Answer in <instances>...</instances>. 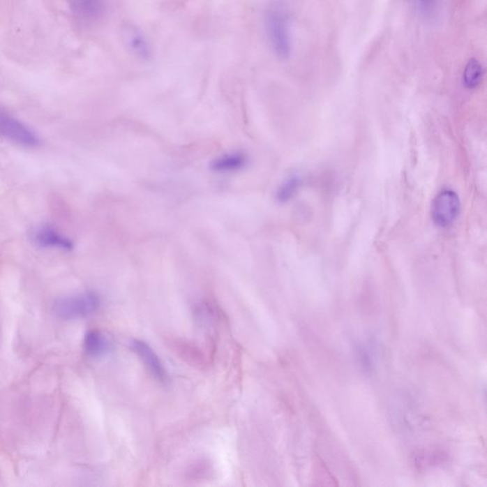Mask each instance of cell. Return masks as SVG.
Segmentation results:
<instances>
[{
	"label": "cell",
	"instance_id": "obj_4",
	"mask_svg": "<svg viewBox=\"0 0 487 487\" xmlns=\"http://www.w3.org/2000/svg\"><path fill=\"white\" fill-rule=\"evenodd\" d=\"M460 203L459 196L453 190L440 193L432 203V219L437 226L449 227L459 216Z\"/></svg>",
	"mask_w": 487,
	"mask_h": 487
},
{
	"label": "cell",
	"instance_id": "obj_1",
	"mask_svg": "<svg viewBox=\"0 0 487 487\" xmlns=\"http://www.w3.org/2000/svg\"><path fill=\"white\" fill-rule=\"evenodd\" d=\"M264 27L275 56L281 60L289 59L292 50V28L289 10L282 2L269 5L264 14Z\"/></svg>",
	"mask_w": 487,
	"mask_h": 487
},
{
	"label": "cell",
	"instance_id": "obj_5",
	"mask_svg": "<svg viewBox=\"0 0 487 487\" xmlns=\"http://www.w3.org/2000/svg\"><path fill=\"white\" fill-rule=\"evenodd\" d=\"M31 239L36 247L40 248L69 251L73 248V244L70 238L65 237L56 227L49 225L36 227L31 232Z\"/></svg>",
	"mask_w": 487,
	"mask_h": 487
},
{
	"label": "cell",
	"instance_id": "obj_6",
	"mask_svg": "<svg viewBox=\"0 0 487 487\" xmlns=\"http://www.w3.org/2000/svg\"><path fill=\"white\" fill-rule=\"evenodd\" d=\"M73 17L83 24H94L106 14V0H70Z\"/></svg>",
	"mask_w": 487,
	"mask_h": 487
},
{
	"label": "cell",
	"instance_id": "obj_13",
	"mask_svg": "<svg viewBox=\"0 0 487 487\" xmlns=\"http://www.w3.org/2000/svg\"><path fill=\"white\" fill-rule=\"evenodd\" d=\"M411 4L421 17L431 18L438 13L440 0H411Z\"/></svg>",
	"mask_w": 487,
	"mask_h": 487
},
{
	"label": "cell",
	"instance_id": "obj_2",
	"mask_svg": "<svg viewBox=\"0 0 487 487\" xmlns=\"http://www.w3.org/2000/svg\"><path fill=\"white\" fill-rule=\"evenodd\" d=\"M100 306L99 296L94 292H83L60 298L54 305V313L62 319L84 318L96 313Z\"/></svg>",
	"mask_w": 487,
	"mask_h": 487
},
{
	"label": "cell",
	"instance_id": "obj_9",
	"mask_svg": "<svg viewBox=\"0 0 487 487\" xmlns=\"http://www.w3.org/2000/svg\"><path fill=\"white\" fill-rule=\"evenodd\" d=\"M109 340L98 331H91L84 338V350L91 357H101L109 352Z\"/></svg>",
	"mask_w": 487,
	"mask_h": 487
},
{
	"label": "cell",
	"instance_id": "obj_11",
	"mask_svg": "<svg viewBox=\"0 0 487 487\" xmlns=\"http://www.w3.org/2000/svg\"><path fill=\"white\" fill-rule=\"evenodd\" d=\"M484 77V68L477 59H470L463 70V85L467 89L477 88Z\"/></svg>",
	"mask_w": 487,
	"mask_h": 487
},
{
	"label": "cell",
	"instance_id": "obj_7",
	"mask_svg": "<svg viewBox=\"0 0 487 487\" xmlns=\"http://www.w3.org/2000/svg\"><path fill=\"white\" fill-rule=\"evenodd\" d=\"M130 347H132L133 352L140 356L154 378L160 382L167 381V375L163 364L161 363L160 359L158 358L150 345H147L145 342L140 341V340H133L130 343Z\"/></svg>",
	"mask_w": 487,
	"mask_h": 487
},
{
	"label": "cell",
	"instance_id": "obj_8",
	"mask_svg": "<svg viewBox=\"0 0 487 487\" xmlns=\"http://www.w3.org/2000/svg\"><path fill=\"white\" fill-rule=\"evenodd\" d=\"M248 163V157L241 151L225 153L223 156L216 157L211 164V169L213 172L224 174L239 171Z\"/></svg>",
	"mask_w": 487,
	"mask_h": 487
},
{
	"label": "cell",
	"instance_id": "obj_10",
	"mask_svg": "<svg viewBox=\"0 0 487 487\" xmlns=\"http://www.w3.org/2000/svg\"><path fill=\"white\" fill-rule=\"evenodd\" d=\"M126 41L130 51L140 57V59H150L151 51V46L145 36L138 31L130 30L126 33Z\"/></svg>",
	"mask_w": 487,
	"mask_h": 487
},
{
	"label": "cell",
	"instance_id": "obj_3",
	"mask_svg": "<svg viewBox=\"0 0 487 487\" xmlns=\"http://www.w3.org/2000/svg\"><path fill=\"white\" fill-rule=\"evenodd\" d=\"M0 137L24 148H36L40 144L35 130L2 109H0Z\"/></svg>",
	"mask_w": 487,
	"mask_h": 487
},
{
	"label": "cell",
	"instance_id": "obj_12",
	"mask_svg": "<svg viewBox=\"0 0 487 487\" xmlns=\"http://www.w3.org/2000/svg\"><path fill=\"white\" fill-rule=\"evenodd\" d=\"M301 183L300 178L292 175L287 178V180L278 188L276 197L280 202H287L295 195L299 188Z\"/></svg>",
	"mask_w": 487,
	"mask_h": 487
}]
</instances>
